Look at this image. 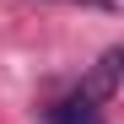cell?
<instances>
[{
  "label": "cell",
  "mask_w": 124,
  "mask_h": 124,
  "mask_svg": "<svg viewBox=\"0 0 124 124\" xmlns=\"http://www.w3.org/2000/svg\"><path fill=\"white\" fill-rule=\"evenodd\" d=\"M49 124H97V97H86V92L65 97V102L49 113Z\"/></svg>",
  "instance_id": "cell-1"
}]
</instances>
